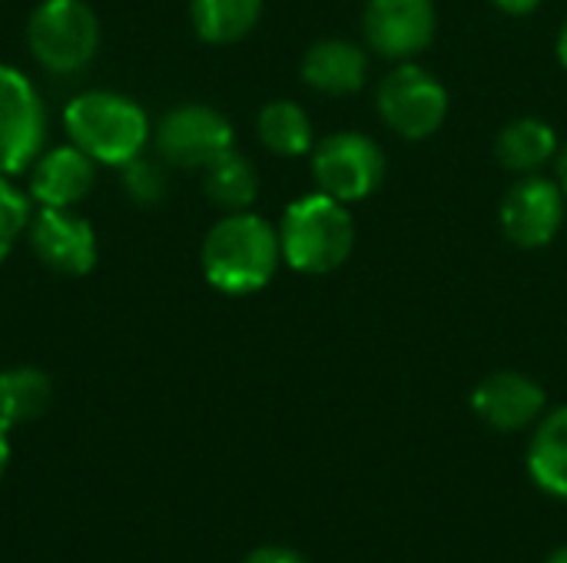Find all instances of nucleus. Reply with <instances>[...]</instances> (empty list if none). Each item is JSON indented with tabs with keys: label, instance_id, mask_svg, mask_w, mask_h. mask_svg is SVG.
<instances>
[{
	"label": "nucleus",
	"instance_id": "nucleus-5",
	"mask_svg": "<svg viewBox=\"0 0 567 563\" xmlns=\"http://www.w3.org/2000/svg\"><path fill=\"white\" fill-rule=\"evenodd\" d=\"M382 123L402 139H429L442 129L449 116V90L425 66L402 60L395 63L375 93Z\"/></svg>",
	"mask_w": 567,
	"mask_h": 563
},
{
	"label": "nucleus",
	"instance_id": "nucleus-1",
	"mask_svg": "<svg viewBox=\"0 0 567 563\" xmlns=\"http://www.w3.org/2000/svg\"><path fill=\"white\" fill-rule=\"evenodd\" d=\"M282 262L279 229L243 209L223 216L203 239L199 265L206 282L223 295H252L266 289Z\"/></svg>",
	"mask_w": 567,
	"mask_h": 563
},
{
	"label": "nucleus",
	"instance_id": "nucleus-9",
	"mask_svg": "<svg viewBox=\"0 0 567 563\" xmlns=\"http://www.w3.org/2000/svg\"><path fill=\"white\" fill-rule=\"evenodd\" d=\"M439 13L432 0H369L362 13V30L369 46L392 60H412L432 46Z\"/></svg>",
	"mask_w": 567,
	"mask_h": 563
},
{
	"label": "nucleus",
	"instance_id": "nucleus-4",
	"mask_svg": "<svg viewBox=\"0 0 567 563\" xmlns=\"http://www.w3.org/2000/svg\"><path fill=\"white\" fill-rule=\"evenodd\" d=\"M27 46L50 73H80L100 50V20L86 0H40L27 20Z\"/></svg>",
	"mask_w": 567,
	"mask_h": 563
},
{
	"label": "nucleus",
	"instance_id": "nucleus-14",
	"mask_svg": "<svg viewBox=\"0 0 567 563\" xmlns=\"http://www.w3.org/2000/svg\"><path fill=\"white\" fill-rule=\"evenodd\" d=\"M302 80L326 96H349L369 80V56L349 40H319L302 56Z\"/></svg>",
	"mask_w": 567,
	"mask_h": 563
},
{
	"label": "nucleus",
	"instance_id": "nucleus-21",
	"mask_svg": "<svg viewBox=\"0 0 567 563\" xmlns=\"http://www.w3.org/2000/svg\"><path fill=\"white\" fill-rule=\"evenodd\" d=\"M30 219L33 212H30V199L23 196V189H17L10 176H0V265L7 262V256L27 232Z\"/></svg>",
	"mask_w": 567,
	"mask_h": 563
},
{
	"label": "nucleus",
	"instance_id": "nucleus-8",
	"mask_svg": "<svg viewBox=\"0 0 567 563\" xmlns=\"http://www.w3.org/2000/svg\"><path fill=\"white\" fill-rule=\"evenodd\" d=\"M47 110L37 86L17 70L0 63V176H17L43 153Z\"/></svg>",
	"mask_w": 567,
	"mask_h": 563
},
{
	"label": "nucleus",
	"instance_id": "nucleus-27",
	"mask_svg": "<svg viewBox=\"0 0 567 563\" xmlns=\"http://www.w3.org/2000/svg\"><path fill=\"white\" fill-rule=\"evenodd\" d=\"M558 183H561V189H565L567 196V149L561 153V159H558Z\"/></svg>",
	"mask_w": 567,
	"mask_h": 563
},
{
	"label": "nucleus",
	"instance_id": "nucleus-22",
	"mask_svg": "<svg viewBox=\"0 0 567 563\" xmlns=\"http://www.w3.org/2000/svg\"><path fill=\"white\" fill-rule=\"evenodd\" d=\"M166 163L159 159H150V156H136L130 159L126 166H120V179H123V189L130 199L143 202V206H153L166 196Z\"/></svg>",
	"mask_w": 567,
	"mask_h": 563
},
{
	"label": "nucleus",
	"instance_id": "nucleus-20",
	"mask_svg": "<svg viewBox=\"0 0 567 563\" xmlns=\"http://www.w3.org/2000/svg\"><path fill=\"white\" fill-rule=\"evenodd\" d=\"M53 385L47 378V372L20 365V368H7L0 372V418L17 428L27 421H37L47 405H50Z\"/></svg>",
	"mask_w": 567,
	"mask_h": 563
},
{
	"label": "nucleus",
	"instance_id": "nucleus-24",
	"mask_svg": "<svg viewBox=\"0 0 567 563\" xmlns=\"http://www.w3.org/2000/svg\"><path fill=\"white\" fill-rule=\"evenodd\" d=\"M502 13H512V17H525L532 10H538L542 0H492Z\"/></svg>",
	"mask_w": 567,
	"mask_h": 563
},
{
	"label": "nucleus",
	"instance_id": "nucleus-26",
	"mask_svg": "<svg viewBox=\"0 0 567 563\" xmlns=\"http://www.w3.org/2000/svg\"><path fill=\"white\" fill-rule=\"evenodd\" d=\"M558 60H561V66L567 70V20L565 27H561V33H558Z\"/></svg>",
	"mask_w": 567,
	"mask_h": 563
},
{
	"label": "nucleus",
	"instance_id": "nucleus-23",
	"mask_svg": "<svg viewBox=\"0 0 567 563\" xmlns=\"http://www.w3.org/2000/svg\"><path fill=\"white\" fill-rule=\"evenodd\" d=\"M243 563H309L302 554L289 551V548H259L252 551Z\"/></svg>",
	"mask_w": 567,
	"mask_h": 563
},
{
	"label": "nucleus",
	"instance_id": "nucleus-17",
	"mask_svg": "<svg viewBox=\"0 0 567 563\" xmlns=\"http://www.w3.org/2000/svg\"><path fill=\"white\" fill-rule=\"evenodd\" d=\"M189 17L199 40L226 46L256 30L262 17V0H193Z\"/></svg>",
	"mask_w": 567,
	"mask_h": 563
},
{
	"label": "nucleus",
	"instance_id": "nucleus-6",
	"mask_svg": "<svg viewBox=\"0 0 567 563\" xmlns=\"http://www.w3.org/2000/svg\"><path fill=\"white\" fill-rule=\"evenodd\" d=\"M312 179L346 206L362 202L385 179V153L365 133H332L312 149Z\"/></svg>",
	"mask_w": 567,
	"mask_h": 563
},
{
	"label": "nucleus",
	"instance_id": "nucleus-7",
	"mask_svg": "<svg viewBox=\"0 0 567 563\" xmlns=\"http://www.w3.org/2000/svg\"><path fill=\"white\" fill-rule=\"evenodd\" d=\"M153 143L166 166L206 169L233 149V123L206 103H183L159 116Z\"/></svg>",
	"mask_w": 567,
	"mask_h": 563
},
{
	"label": "nucleus",
	"instance_id": "nucleus-12",
	"mask_svg": "<svg viewBox=\"0 0 567 563\" xmlns=\"http://www.w3.org/2000/svg\"><path fill=\"white\" fill-rule=\"evenodd\" d=\"M472 411L495 431H522L542 418L545 388L522 372H495L475 385Z\"/></svg>",
	"mask_w": 567,
	"mask_h": 563
},
{
	"label": "nucleus",
	"instance_id": "nucleus-16",
	"mask_svg": "<svg viewBox=\"0 0 567 563\" xmlns=\"http://www.w3.org/2000/svg\"><path fill=\"white\" fill-rule=\"evenodd\" d=\"M558 153V133L535 116H522L508 123L495 139V156L508 173L535 176L542 166H548Z\"/></svg>",
	"mask_w": 567,
	"mask_h": 563
},
{
	"label": "nucleus",
	"instance_id": "nucleus-15",
	"mask_svg": "<svg viewBox=\"0 0 567 563\" xmlns=\"http://www.w3.org/2000/svg\"><path fill=\"white\" fill-rule=\"evenodd\" d=\"M528 475L548 498L567 501V405L542 418L528 445Z\"/></svg>",
	"mask_w": 567,
	"mask_h": 563
},
{
	"label": "nucleus",
	"instance_id": "nucleus-19",
	"mask_svg": "<svg viewBox=\"0 0 567 563\" xmlns=\"http://www.w3.org/2000/svg\"><path fill=\"white\" fill-rule=\"evenodd\" d=\"M256 133L262 146L276 156H302L312 149V119L292 100H272L259 110Z\"/></svg>",
	"mask_w": 567,
	"mask_h": 563
},
{
	"label": "nucleus",
	"instance_id": "nucleus-2",
	"mask_svg": "<svg viewBox=\"0 0 567 563\" xmlns=\"http://www.w3.org/2000/svg\"><path fill=\"white\" fill-rule=\"evenodd\" d=\"M63 129L100 166H126L153 139L146 110L113 90H83L63 106Z\"/></svg>",
	"mask_w": 567,
	"mask_h": 563
},
{
	"label": "nucleus",
	"instance_id": "nucleus-3",
	"mask_svg": "<svg viewBox=\"0 0 567 563\" xmlns=\"http://www.w3.org/2000/svg\"><path fill=\"white\" fill-rule=\"evenodd\" d=\"M282 262L306 275H329L342 269L355 249V222L346 202L309 192L282 212L279 222Z\"/></svg>",
	"mask_w": 567,
	"mask_h": 563
},
{
	"label": "nucleus",
	"instance_id": "nucleus-11",
	"mask_svg": "<svg viewBox=\"0 0 567 563\" xmlns=\"http://www.w3.org/2000/svg\"><path fill=\"white\" fill-rule=\"evenodd\" d=\"M27 239L33 256L60 275H90L100 259L93 226L73 209L40 206V212L27 226Z\"/></svg>",
	"mask_w": 567,
	"mask_h": 563
},
{
	"label": "nucleus",
	"instance_id": "nucleus-28",
	"mask_svg": "<svg viewBox=\"0 0 567 563\" xmlns=\"http://www.w3.org/2000/svg\"><path fill=\"white\" fill-rule=\"evenodd\" d=\"M545 563H567V544L565 548H558V551H555V554H551Z\"/></svg>",
	"mask_w": 567,
	"mask_h": 563
},
{
	"label": "nucleus",
	"instance_id": "nucleus-10",
	"mask_svg": "<svg viewBox=\"0 0 567 563\" xmlns=\"http://www.w3.org/2000/svg\"><path fill=\"white\" fill-rule=\"evenodd\" d=\"M565 189L545 176H525L502 202V232L518 249H545L565 226Z\"/></svg>",
	"mask_w": 567,
	"mask_h": 563
},
{
	"label": "nucleus",
	"instance_id": "nucleus-13",
	"mask_svg": "<svg viewBox=\"0 0 567 563\" xmlns=\"http://www.w3.org/2000/svg\"><path fill=\"white\" fill-rule=\"evenodd\" d=\"M96 166L73 143L43 149L30 166V196L50 209H76L96 186Z\"/></svg>",
	"mask_w": 567,
	"mask_h": 563
},
{
	"label": "nucleus",
	"instance_id": "nucleus-25",
	"mask_svg": "<svg viewBox=\"0 0 567 563\" xmlns=\"http://www.w3.org/2000/svg\"><path fill=\"white\" fill-rule=\"evenodd\" d=\"M10 425L0 418V478H3V471H7V465H10Z\"/></svg>",
	"mask_w": 567,
	"mask_h": 563
},
{
	"label": "nucleus",
	"instance_id": "nucleus-18",
	"mask_svg": "<svg viewBox=\"0 0 567 563\" xmlns=\"http://www.w3.org/2000/svg\"><path fill=\"white\" fill-rule=\"evenodd\" d=\"M203 186H206V196L226 209V212H243L256 202L259 196V173L256 166L236 153V146L229 153H223L213 166L203 169Z\"/></svg>",
	"mask_w": 567,
	"mask_h": 563
}]
</instances>
